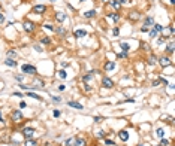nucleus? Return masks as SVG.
Returning <instances> with one entry per match:
<instances>
[{
  "label": "nucleus",
  "instance_id": "obj_1",
  "mask_svg": "<svg viewBox=\"0 0 175 146\" xmlns=\"http://www.w3.org/2000/svg\"><path fill=\"white\" fill-rule=\"evenodd\" d=\"M21 72L26 73V75H32V76L37 75V69H36L33 64H23L21 66Z\"/></svg>",
  "mask_w": 175,
  "mask_h": 146
},
{
  "label": "nucleus",
  "instance_id": "obj_2",
  "mask_svg": "<svg viewBox=\"0 0 175 146\" xmlns=\"http://www.w3.org/2000/svg\"><path fill=\"white\" fill-rule=\"evenodd\" d=\"M11 118H12V121H14L15 124H20L24 116H23V112L20 110V109H15V110L11 112Z\"/></svg>",
  "mask_w": 175,
  "mask_h": 146
},
{
  "label": "nucleus",
  "instance_id": "obj_3",
  "mask_svg": "<svg viewBox=\"0 0 175 146\" xmlns=\"http://www.w3.org/2000/svg\"><path fill=\"white\" fill-rule=\"evenodd\" d=\"M157 63L162 66V67H168V66H172V60L169 58V57H166V55H163V57H160V58H157Z\"/></svg>",
  "mask_w": 175,
  "mask_h": 146
},
{
  "label": "nucleus",
  "instance_id": "obj_4",
  "mask_svg": "<svg viewBox=\"0 0 175 146\" xmlns=\"http://www.w3.org/2000/svg\"><path fill=\"white\" fill-rule=\"evenodd\" d=\"M21 134H23L26 139H33V136H35V128H32V127H26V128H23Z\"/></svg>",
  "mask_w": 175,
  "mask_h": 146
},
{
  "label": "nucleus",
  "instance_id": "obj_5",
  "mask_svg": "<svg viewBox=\"0 0 175 146\" xmlns=\"http://www.w3.org/2000/svg\"><path fill=\"white\" fill-rule=\"evenodd\" d=\"M23 28L26 30V33H33L35 31V23H32V21H24V24H23Z\"/></svg>",
  "mask_w": 175,
  "mask_h": 146
},
{
  "label": "nucleus",
  "instance_id": "obj_6",
  "mask_svg": "<svg viewBox=\"0 0 175 146\" xmlns=\"http://www.w3.org/2000/svg\"><path fill=\"white\" fill-rule=\"evenodd\" d=\"M46 10H48V8L45 5H36V6H33V14H36V15H42Z\"/></svg>",
  "mask_w": 175,
  "mask_h": 146
},
{
  "label": "nucleus",
  "instance_id": "obj_7",
  "mask_svg": "<svg viewBox=\"0 0 175 146\" xmlns=\"http://www.w3.org/2000/svg\"><path fill=\"white\" fill-rule=\"evenodd\" d=\"M67 106L72 107V109H76V110H82V109H84V106L81 103H78V102H75V100H69V102H67Z\"/></svg>",
  "mask_w": 175,
  "mask_h": 146
},
{
  "label": "nucleus",
  "instance_id": "obj_8",
  "mask_svg": "<svg viewBox=\"0 0 175 146\" xmlns=\"http://www.w3.org/2000/svg\"><path fill=\"white\" fill-rule=\"evenodd\" d=\"M153 24H154V18H153V17H145L142 27H145V28H148V30H150V28L153 27Z\"/></svg>",
  "mask_w": 175,
  "mask_h": 146
},
{
  "label": "nucleus",
  "instance_id": "obj_9",
  "mask_svg": "<svg viewBox=\"0 0 175 146\" xmlns=\"http://www.w3.org/2000/svg\"><path fill=\"white\" fill-rule=\"evenodd\" d=\"M102 86H103V88H112V86H114V81L105 76L102 79Z\"/></svg>",
  "mask_w": 175,
  "mask_h": 146
},
{
  "label": "nucleus",
  "instance_id": "obj_10",
  "mask_svg": "<svg viewBox=\"0 0 175 146\" xmlns=\"http://www.w3.org/2000/svg\"><path fill=\"white\" fill-rule=\"evenodd\" d=\"M94 73H96V70H90L87 75L82 76V82H84V84H88L90 81H93V75H94Z\"/></svg>",
  "mask_w": 175,
  "mask_h": 146
},
{
  "label": "nucleus",
  "instance_id": "obj_11",
  "mask_svg": "<svg viewBox=\"0 0 175 146\" xmlns=\"http://www.w3.org/2000/svg\"><path fill=\"white\" fill-rule=\"evenodd\" d=\"M73 146H87V139L85 137H75Z\"/></svg>",
  "mask_w": 175,
  "mask_h": 146
},
{
  "label": "nucleus",
  "instance_id": "obj_12",
  "mask_svg": "<svg viewBox=\"0 0 175 146\" xmlns=\"http://www.w3.org/2000/svg\"><path fill=\"white\" fill-rule=\"evenodd\" d=\"M141 18V14L138 12V10H132V12H129V19H132V21H138Z\"/></svg>",
  "mask_w": 175,
  "mask_h": 146
},
{
  "label": "nucleus",
  "instance_id": "obj_13",
  "mask_svg": "<svg viewBox=\"0 0 175 146\" xmlns=\"http://www.w3.org/2000/svg\"><path fill=\"white\" fill-rule=\"evenodd\" d=\"M106 17L111 18L114 23H118V21H120V18H121V17H120V14H117V12H109V14H106Z\"/></svg>",
  "mask_w": 175,
  "mask_h": 146
},
{
  "label": "nucleus",
  "instance_id": "obj_14",
  "mask_svg": "<svg viewBox=\"0 0 175 146\" xmlns=\"http://www.w3.org/2000/svg\"><path fill=\"white\" fill-rule=\"evenodd\" d=\"M118 137H120L121 142H127V140H129V133H127L126 130H121V131L118 133Z\"/></svg>",
  "mask_w": 175,
  "mask_h": 146
},
{
  "label": "nucleus",
  "instance_id": "obj_15",
  "mask_svg": "<svg viewBox=\"0 0 175 146\" xmlns=\"http://www.w3.org/2000/svg\"><path fill=\"white\" fill-rule=\"evenodd\" d=\"M115 67H117V63H115V61H106L105 66H103L105 70H114Z\"/></svg>",
  "mask_w": 175,
  "mask_h": 146
},
{
  "label": "nucleus",
  "instance_id": "obj_16",
  "mask_svg": "<svg viewBox=\"0 0 175 146\" xmlns=\"http://www.w3.org/2000/svg\"><path fill=\"white\" fill-rule=\"evenodd\" d=\"M82 17L87 18V19H91V18L96 17V10H94V9H93V10H87V12H84V14H82Z\"/></svg>",
  "mask_w": 175,
  "mask_h": 146
},
{
  "label": "nucleus",
  "instance_id": "obj_17",
  "mask_svg": "<svg viewBox=\"0 0 175 146\" xmlns=\"http://www.w3.org/2000/svg\"><path fill=\"white\" fill-rule=\"evenodd\" d=\"M73 36H75L76 39H79V37H85V36H87V31H85V30H75V31H73Z\"/></svg>",
  "mask_w": 175,
  "mask_h": 146
},
{
  "label": "nucleus",
  "instance_id": "obj_18",
  "mask_svg": "<svg viewBox=\"0 0 175 146\" xmlns=\"http://www.w3.org/2000/svg\"><path fill=\"white\" fill-rule=\"evenodd\" d=\"M55 19H57L59 23H63V21L66 19V14H64V12H55Z\"/></svg>",
  "mask_w": 175,
  "mask_h": 146
},
{
  "label": "nucleus",
  "instance_id": "obj_19",
  "mask_svg": "<svg viewBox=\"0 0 175 146\" xmlns=\"http://www.w3.org/2000/svg\"><path fill=\"white\" fill-rule=\"evenodd\" d=\"M5 64L9 66V67H17L18 66V63L14 60V58H6V60H5Z\"/></svg>",
  "mask_w": 175,
  "mask_h": 146
},
{
  "label": "nucleus",
  "instance_id": "obj_20",
  "mask_svg": "<svg viewBox=\"0 0 175 146\" xmlns=\"http://www.w3.org/2000/svg\"><path fill=\"white\" fill-rule=\"evenodd\" d=\"M27 97H32L35 100H42V97L39 94H36V93H33V91H27Z\"/></svg>",
  "mask_w": 175,
  "mask_h": 146
},
{
  "label": "nucleus",
  "instance_id": "obj_21",
  "mask_svg": "<svg viewBox=\"0 0 175 146\" xmlns=\"http://www.w3.org/2000/svg\"><path fill=\"white\" fill-rule=\"evenodd\" d=\"M54 31L60 36H66V30H64L63 27H54Z\"/></svg>",
  "mask_w": 175,
  "mask_h": 146
},
{
  "label": "nucleus",
  "instance_id": "obj_22",
  "mask_svg": "<svg viewBox=\"0 0 175 146\" xmlns=\"http://www.w3.org/2000/svg\"><path fill=\"white\" fill-rule=\"evenodd\" d=\"M148 64L150 66H156V64H157V57H156V55H150L148 57Z\"/></svg>",
  "mask_w": 175,
  "mask_h": 146
},
{
  "label": "nucleus",
  "instance_id": "obj_23",
  "mask_svg": "<svg viewBox=\"0 0 175 146\" xmlns=\"http://www.w3.org/2000/svg\"><path fill=\"white\" fill-rule=\"evenodd\" d=\"M109 6H112V8L115 9V10H118V9H121V5L117 2V0H111L109 2Z\"/></svg>",
  "mask_w": 175,
  "mask_h": 146
},
{
  "label": "nucleus",
  "instance_id": "obj_24",
  "mask_svg": "<svg viewBox=\"0 0 175 146\" xmlns=\"http://www.w3.org/2000/svg\"><path fill=\"white\" fill-rule=\"evenodd\" d=\"M166 52L169 54V55H172V54H174V42H172V40L168 43V46H166Z\"/></svg>",
  "mask_w": 175,
  "mask_h": 146
},
{
  "label": "nucleus",
  "instance_id": "obj_25",
  "mask_svg": "<svg viewBox=\"0 0 175 146\" xmlns=\"http://www.w3.org/2000/svg\"><path fill=\"white\" fill-rule=\"evenodd\" d=\"M153 28H154L157 33H162V31L165 30V28H163V26H160V24H157V23H154V24H153Z\"/></svg>",
  "mask_w": 175,
  "mask_h": 146
},
{
  "label": "nucleus",
  "instance_id": "obj_26",
  "mask_svg": "<svg viewBox=\"0 0 175 146\" xmlns=\"http://www.w3.org/2000/svg\"><path fill=\"white\" fill-rule=\"evenodd\" d=\"M6 55H8V58H15L18 54H17V51H14V49H9V51H6Z\"/></svg>",
  "mask_w": 175,
  "mask_h": 146
},
{
  "label": "nucleus",
  "instance_id": "obj_27",
  "mask_svg": "<svg viewBox=\"0 0 175 146\" xmlns=\"http://www.w3.org/2000/svg\"><path fill=\"white\" fill-rule=\"evenodd\" d=\"M73 143H75V137H69L64 140V146H73Z\"/></svg>",
  "mask_w": 175,
  "mask_h": 146
},
{
  "label": "nucleus",
  "instance_id": "obj_28",
  "mask_svg": "<svg viewBox=\"0 0 175 146\" xmlns=\"http://www.w3.org/2000/svg\"><path fill=\"white\" fill-rule=\"evenodd\" d=\"M36 145H37V142L35 139H26V146H36Z\"/></svg>",
  "mask_w": 175,
  "mask_h": 146
},
{
  "label": "nucleus",
  "instance_id": "obj_29",
  "mask_svg": "<svg viewBox=\"0 0 175 146\" xmlns=\"http://www.w3.org/2000/svg\"><path fill=\"white\" fill-rule=\"evenodd\" d=\"M156 136H157L159 139L165 137V130H163V128H157V130H156Z\"/></svg>",
  "mask_w": 175,
  "mask_h": 146
},
{
  "label": "nucleus",
  "instance_id": "obj_30",
  "mask_svg": "<svg viewBox=\"0 0 175 146\" xmlns=\"http://www.w3.org/2000/svg\"><path fill=\"white\" fill-rule=\"evenodd\" d=\"M41 43H42V45H50V43H51V39H50L48 36H44V37H41Z\"/></svg>",
  "mask_w": 175,
  "mask_h": 146
},
{
  "label": "nucleus",
  "instance_id": "obj_31",
  "mask_svg": "<svg viewBox=\"0 0 175 146\" xmlns=\"http://www.w3.org/2000/svg\"><path fill=\"white\" fill-rule=\"evenodd\" d=\"M157 35H159V33L154 30V28H153V27L148 30V36H150V37H153V39H154V37H157Z\"/></svg>",
  "mask_w": 175,
  "mask_h": 146
},
{
  "label": "nucleus",
  "instance_id": "obj_32",
  "mask_svg": "<svg viewBox=\"0 0 175 146\" xmlns=\"http://www.w3.org/2000/svg\"><path fill=\"white\" fill-rule=\"evenodd\" d=\"M96 136H97V139H105V137H106V133L103 131V130H99Z\"/></svg>",
  "mask_w": 175,
  "mask_h": 146
},
{
  "label": "nucleus",
  "instance_id": "obj_33",
  "mask_svg": "<svg viewBox=\"0 0 175 146\" xmlns=\"http://www.w3.org/2000/svg\"><path fill=\"white\" fill-rule=\"evenodd\" d=\"M120 46H121L123 52H129V49H130V46H129V45H127V43H126V42H123L121 45H120Z\"/></svg>",
  "mask_w": 175,
  "mask_h": 146
},
{
  "label": "nucleus",
  "instance_id": "obj_34",
  "mask_svg": "<svg viewBox=\"0 0 175 146\" xmlns=\"http://www.w3.org/2000/svg\"><path fill=\"white\" fill-rule=\"evenodd\" d=\"M57 73H59V77H61V79H66V77H67V75H66V70H59Z\"/></svg>",
  "mask_w": 175,
  "mask_h": 146
},
{
  "label": "nucleus",
  "instance_id": "obj_35",
  "mask_svg": "<svg viewBox=\"0 0 175 146\" xmlns=\"http://www.w3.org/2000/svg\"><path fill=\"white\" fill-rule=\"evenodd\" d=\"M129 57V52H120L117 54V58H127Z\"/></svg>",
  "mask_w": 175,
  "mask_h": 146
},
{
  "label": "nucleus",
  "instance_id": "obj_36",
  "mask_svg": "<svg viewBox=\"0 0 175 146\" xmlns=\"http://www.w3.org/2000/svg\"><path fill=\"white\" fill-rule=\"evenodd\" d=\"M168 145H169V140L168 139H165V137L160 139V146H168Z\"/></svg>",
  "mask_w": 175,
  "mask_h": 146
},
{
  "label": "nucleus",
  "instance_id": "obj_37",
  "mask_svg": "<svg viewBox=\"0 0 175 146\" xmlns=\"http://www.w3.org/2000/svg\"><path fill=\"white\" fill-rule=\"evenodd\" d=\"M14 77L17 79V81H18V82H20V84H21V82L24 81V75H14Z\"/></svg>",
  "mask_w": 175,
  "mask_h": 146
},
{
  "label": "nucleus",
  "instance_id": "obj_38",
  "mask_svg": "<svg viewBox=\"0 0 175 146\" xmlns=\"http://www.w3.org/2000/svg\"><path fill=\"white\" fill-rule=\"evenodd\" d=\"M160 84H162V81H160V77H159V79H154V81H153L151 85H153V86H159Z\"/></svg>",
  "mask_w": 175,
  "mask_h": 146
},
{
  "label": "nucleus",
  "instance_id": "obj_39",
  "mask_svg": "<svg viewBox=\"0 0 175 146\" xmlns=\"http://www.w3.org/2000/svg\"><path fill=\"white\" fill-rule=\"evenodd\" d=\"M166 39H168V37H159V39H157V45H163V43L166 42Z\"/></svg>",
  "mask_w": 175,
  "mask_h": 146
},
{
  "label": "nucleus",
  "instance_id": "obj_40",
  "mask_svg": "<svg viewBox=\"0 0 175 146\" xmlns=\"http://www.w3.org/2000/svg\"><path fill=\"white\" fill-rule=\"evenodd\" d=\"M51 100H53L54 103H60V102H61V97H55V95H53V97H51Z\"/></svg>",
  "mask_w": 175,
  "mask_h": 146
},
{
  "label": "nucleus",
  "instance_id": "obj_41",
  "mask_svg": "<svg viewBox=\"0 0 175 146\" xmlns=\"http://www.w3.org/2000/svg\"><path fill=\"white\" fill-rule=\"evenodd\" d=\"M112 35H114L115 37L120 35V28H118V27H114V30H112Z\"/></svg>",
  "mask_w": 175,
  "mask_h": 146
},
{
  "label": "nucleus",
  "instance_id": "obj_42",
  "mask_svg": "<svg viewBox=\"0 0 175 146\" xmlns=\"http://www.w3.org/2000/svg\"><path fill=\"white\" fill-rule=\"evenodd\" d=\"M105 145L106 146H114L115 143L112 142V140H109V139H105Z\"/></svg>",
  "mask_w": 175,
  "mask_h": 146
},
{
  "label": "nucleus",
  "instance_id": "obj_43",
  "mask_svg": "<svg viewBox=\"0 0 175 146\" xmlns=\"http://www.w3.org/2000/svg\"><path fill=\"white\" fill-rule=\"evenodd\" d=\"M18 88H20V89H24V91H28V89H30L27 85H21V84H18Z\"/></svg>",
  "mask_w": 175,
  "mask_h": 146
},
{
  "label": "nucleus",
  "instance_id": "obj_44",
  "mask_svg": "<svg viewBox=\"0 0 175 146\" xmlns=\"http://www.w3.org/2000/svg\"><path fill=\"white\" fill-rule=\"evenodd\" d=\"M84 89H85L87 93H90V91H93V88H91V86L88 85V84H84Z\"/></svg>",
  "mask_w": 175,
  "mask_h": 146
},
{
  "label": "nucleus",
  "instance_id": "obj_45",
  "mask_svg": "<svg viewBox=\"0 0 175 146\" xmlns=\"http://www.w3.org/2000/svg\"><path fill=\"white\" fill-rule=\"evenodd\" d=\"M93 121L99 124V122H102V121H103V118H102V116H94V118H93Z\"/></svg>",
  "mask_w": 175,
  "mask_h": 146
},
{
  "label": "nucleus",
  "instance_id": "obj_46",
  "mask_svg": "<svg viewBox=\"0 0 175 146\" xmlns=\"http://www.w3.org/2000/svg\"><path fill=\"white\" fill-rule=\"evenodd\" d=\"M53 115H54V116H55V118H59V116H60V115H61V112L55 109V110H53Z\"/></svg>",
  "mask_w": 175,
  "mask_h": 146
},
{
  "label": "nucleus",
  "instance_id": "obj_47",
  "mask_svg": "<svg viewBox=\"0 0 175 146\" xmlns=\"http://www.w3.org/2000/svg\"><path fill=\"white\" fill-rule=\"evenodd\" d=\"M33 48H35V49H36V51H37V52H42V51H44V49H42V46H41V45H35V46H33Z\"/></svg>",
  "mask_w": 175,
  "mask_h": 146
},
{
  "label": "nucleus",
  "instance_id": "obj_48",
  "mask_svg": "<svg viewBox=\"0 0 175 146\" xmlns=\"http://www.w3.org/2000/svg\"><path fill=\"white\" fill-rule=\"evenodd\" d=\"M45 28H48V30H51V31H54V27L51 26V24H44Z\"/></svg>",
  "mask_w": 175,
  "mask_h": 146
},
{
  "label": "nucleus",
  "instance_id": "obj_49",
  "mask_svg": "<svg viewBox=\"0 0 175 146\" xmlns=\"http://www.w3.org/2000/svg\"><path fill=\"white\" fill-rule=\"evenodd\" d=\"M61 67H69V61H61Z\"/></svg>",
  "mask_w": 175,
  "mask_h": 146
},
{
  "label": "nucleus",
  "instance_id": "obj_50",
  "mask_svg": "<svg viewBox=\"0 0 175 146\" xmlns=\"http://www.w3.org/2000/svg\"><path fill=\"white\" fill-rule=\"evenodd\" d=\"M142 48H144L145 51H150V45H148V43H142Z\"/></svg>",
  "mask_w": 175,
  "mask_h": 146
},
{
  "label": "nucleus",
  "instance_id": "obj_51",
  "mask_svg": "<svg viewBox=\"0 0 175 146\" xmlns=\"http://www.w3.org/2000/svg\"><path fill=\"white\" fill-rule=\"evenodd\" d=\"M14 95H15V97H20V98H23V97H24V94H23V93H14Z\"/></svg>",
  "mask_w": 175,
  "mask_h": 146
},
{
  "label": "nucleus",
  "instance_id": "obj_52",
  "mask_svg": "<svg viewBox=\"0 0 175 146\" xmlns=\"http://www.w3.org/2000/svg\"><path fill=\"white\" fill-rule=\"evenodd\" d=\"M117 2H118L120 5H126V3H129L130 0H117Z\"/></svg>",
  "mask_w": 175,
  "mask_h": 146
},
{
  "label": "nucleus",
  "instance_id": "obj_53",
  "mask_svg": "<svg viewBox=\"0 0 175 146\" xmlns=\"http://www.w3.org/2000/svg\"><path fill=\"white\" fill-rule=\"evenodd\" d=\"M20 107H27V103L26 102H20Z\"/></svg>",
  "mask_w": 175,
  "mask_h": 146
},
{
  "label": "nucleus",
  "instance_id": "obj_54",
  "mask_svg": "<svg viewBox=\"0 0 175 146\" xmlns=\"http://www.w3.org/2000/svg\"><path fill=\"white\" fill-rule=\"evenodd\" d=\"M5 23V17H3V14H0V24H3Z\"/></svg>",
  "mask_w": 175,
  "mask_h": 146
},
{
  "label": "nucleus",
  "instance_id": "obj_55",
  "mask_svg": "<svg viewBox=\"0 0 175 146\" xmlns=\"http://www.w3.org/2000/svg\"><path fill=\"white\" fill-rule=\"evenodd\" d=\"M59 89H60V91H64V89H66V86H64V85H59Z\"/></svg>",
  "mask_w": 175,
  "mask_h": 146
},
{
  "label": "nucleus",
  "instance_id": "obj_56",
  "mask_svg": "<svg viewBox=\"0 0 175 146\" xmlns=\"http://www.w3.org/2000/svg\"><path fill=\"white\" fill-rule=\"evenodd\" d=\"M79 2H85V0H79Z\"/></svg>",
  "mask_w": 175,
  "mask_h": 146
},
{
  "label": "nucleus",
  "instance_id": "obj_57",
  "mask_svg": "<svg viewBox=\"0 0 175 146\" xmlns=\"http://www.w3.org/2000/svg\"><path fill=\"white\" fill-rule=\"evenodd\" d=\"M50 2H55V0H50Z\"/></svg>",
  "mask_w": 175,
  "mask_h": 146
},
{
  "label": "nucleus",
  "instance_id": "obj_58",
  "mask_svg": "<svg viewBox=\"0 0 175 146\" xmlns=\"http://www.w3.org/2000/svg\"><path fill=\"white\" fill-rule=\"evenodd\" d=\"M0 10H2V5H0Z\"/></svg>",
  "mask_w": 175,
  "mask_h": 146
},
{
  "label": "nucleus",
  "instance_id": "obj_59",
  "mask_svg": "<svg viewBox=\"0 0 175 146\" xmlns=\"http://www.w3.org/2000/svg\"><path fill=\"white\" fill-rule=\"evenodd\" d=\"M102 2H108V0H102Z\"/></svg>",
  "mask_w": 175,
  "mask_h": 146
},
{
  "label": "nucleus",
  "instance_id": "obj_60",
  "mask_svg": "<svg viewBox=\"0 0 175 146\" xmlns=\"http://www.w3.org/2000/svg\"><path fill=\"white\" fill-rule=\"evenodd\" d=\"M138 146H144V145H138Z\"/></svg>",
  "mask_w": 175,
  "mask_h": 146
},
{
  "label": "nucleus",
  "instance_id": "obj_61",
  "mask_svg": "<svg viewBox=\"0 0 175 146\" xmlns=\"http://www.w3.org/2000/svg\"><path fill=\"white\" fill-rule=\"evenodd\" d=\"M154 146H160V145H154Z\"/></svg>",
  "mask_w": 175,
  "mask_h": 146
}]
</instances>
